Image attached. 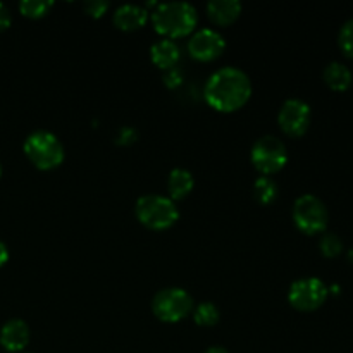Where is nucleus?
Masks as SVG:
<instances>
[{
    "label": "nucleus",
    "mask_w": 353,
    "mask_h": 353,
    "mask_svg": "<svg viewBox=\"0 0 353 353\" xmlns=\"http://www.w3.org/2000/svg\"><path fill=\"white\" fill-rule=\"evenodd\" d=\"M250 78L238 68H223L214 72L205 85V100L219 112H233L248 102Z\"/></svg>",
    "instance_id": "nucleus-1"
},
{
    "label": "nucleus",
    "mask_w": 353,
    "mask_h": 353,
    "mask_svg": "<svg viewBox=\"0 0 353 353\" xmlns=\"http://www.w3.org/2000/svg\"><path fill=\"white\" fill-rule=\"evenodd\" d=\"M157 33L171 38H181L192 33L199 23L196 9L188 2H168L159 3L157 9L152 14Z\"/></svg>",
    "instance_id": "nucleus-2"
},
{
    "label": "nucleus",
    "mask_w": 353,
    "mask_h": 353,
    "mask_svg": "<svg viewBox=\"0 0 353 353\" xmlns=\"http://www.w3.org/2000/svg\"><path fill=\"white\" fill-rule=\"evenodd\" d=\"M24 154L41 171H48L64 161V147L61 140L50 131H34L24 141Z\"/></svg>",
    "instance_id": "nucleus-3"
},
{
    "label": "nucleus",
    "mask_w": 353,
    "mask_h": 353,
    "mask_svg": "<svg viewBox=\"0 0 353 353\" xmlns=\"http://www.w3.org/2000/svg\"><path fill=\"white\" fill-rule=\"evenodd\" d=\"M137 217L143 226L150 230H168L178 221L179 212L171 199L162 195H143L138 199Z\"/></svg>",
    "instance_id": "nucleus-4"
},
{
    "label": "nucleus",
    "mask_w": 353,
    "mask_h": 353,
    "mask_svg": "<svg viewBox=\"0 0 353 353\" xmlns=\"http://www.w3.org/2000/svg\"><path fill=\"white\" fill-rule=\"evenodd\" d=\"M288 162L285 143L272 134L259 138L252 147V164L262 174H274L281 171Z\"/></svg>",
    "instance_id": "nucleus-5"
},
{
    "label": "nucleus",
    "mask_w": 353,
    "mask_h": 353,
    "mask_svg": "<svg viewBox=\"0 0 353 353\" xmlns=\"http://www.w3.org/2000/svg\"><path fill=\"white\" fill-rule=\"evenodd\" d=\"M192 296L181 288L161 290L152 300V310L164 323H178L185 319L192 312Z\"/></svg>",
    "instance_id": "nucleus-6"
},
{
    "label": "nucleus",
    "mask_w": 353,
    "mask_h": 353,
    "mask_svg": "<svg viewBox=\"0 0 353 353\" xmlns=\"http://www.w3.org/2000/svg\"><path fill=\"white\" fill-rule=\"evenodd\" d=\"M327 219L330 214L323 200L314 195H303L296 199L293 205V221L300 231L305 234L321 233L326 230Z\"/></svg>",
    "instance_id": "nucleus-7"
},
{
    "label": "nucleus",
    "mask_w": 353,
    "mask_h": 353,
    "mask_svg": "<svg viewBox=\"0 0 353 353\" xmlns=\"http://www.w3.org/2000/svg\"><path fill=\"white\" fill-rule=\"evenodd\" d=\"M327 296V286L317 278L296 279L288 292V300L296 310L310 312L319 309Z\"/></svg>",
    "instance_id": "nucleus-8"
},
{
    "label": "nucleus",
    "mask_w": 353,
    "mask_h": 353,
    "mask_svg": "<svg viewBox=\"0 0 353 353\" xmlns=\"http://www.w3.org/2000/svg\"><path fill=\"white\" fill-rule=\"evenodd\" d=\"M310 117H312V112H310L309 103L300 99H290L283 103L279 110V128L288 137H302L309 130Z\"/></svg>",
    "instance_id": "nucleus-9"
},
{
    "label": "nucleus",
    "mask_w": 353,
    "mask_h": 353,
    "mask_svg": "<svg viewBox=\"0 0 353 353\" xmlns=\"http://www.w3.org/2000/svg\"><path fill=\"white\" fill-rule=\"evenodd\" d=\"M224 48H226V41H224L223 34L217 33L216 30H210V28L199 30L188 41L190 55L202 62L217 59L223 54Z\"/></svg>",
    "instance_id": "nucleus-10"
},
{
    "label": "nucleus",
    "mask_w": 353,
    "mask_h": 353,
    "mask_svg": "<svg viewBox=\"0 0 353 353\" xmlns=\"http://www.w3.org/2000/svg\"><path fill=\"white\" fill-rule=\"evenodd\" d=\"M30 343V326L21 319H10L0 330V345L7 352H21Z\"/></svg>",
    "instance_id": "nucleus-11"
},
{
    "label": "nucleus",
    "mask_w": 353,
    "mask_h": 353,
    "mask_svg": "<svg viewBox=\"0 0 353 353\" xmlns=\"http://www.w3.org/2000/svg\"><path fill=\"white\" fill-rule=\"evenodd\" d=\"M148 19L145 7L137 3H124L114 12V24L123 31H134L143 26Z\"/></svg>",
    "instance_id": "nucleus-12"
},
{
    "label": "nucleus",
    "mask_w": 353,
    "mask_h": 353,
    "mask_svg": "<svg viewBox=\"0 0 353 353\" xmlns=\"http://www.w3.org/2000/svg\"><path fill=\"white\" fill-rule=\"evenodd\" d=\"M241 12V3L238 0H212L207 3V14L212 23L219 26H228L234 23Z\"/></svg>",
    "instance_id": "nucleus-13"
},
{
    "label": "nucleus",
    "mask_w": 353,
    "mask_h": 353,
    "mask_svg": "<svg viewBox=\"0 0 353 353\" xmlns=\"http://www.w3.org/2000/svg\"><path fill=\"white\" fill-rule=\"evenodd\" d=\"M150 55L155 65H159L161 69H172L176 62L179 61L181 54H179V47L176 45V41L164 38V40H159L152 45Z\"/></svg>",
    "instance_id": "nucleus-14"
},
{
    "label": "nucleus",
    "mask_w": 353,
    "mask_h": 353,
    "mask_svg": "<svg viewBox=\"0 0 353 353\" xmlns=\"http://www.w3.org/2000/svg\"><path fill=\"white\" fill-rule=\"evenodd\" d=\"M323 78L330 88L336 90V92H343L352 85V72L341 62H331L326 65L323 72Z\"/></svg>",
    "instance_id": "nucleus-15"
},
{
    "label": "nucleus",
    "mask_w": 353,
    "mask_h": 353,
    "mask_svg": "<svg viewBox=\"0 0 353 353\" xmlns=\"http://www.w3.org/2000/svg\"><path fill=\"white\" fill-rule=\"evenodd\" d=\"M193 176L186 169H172L168 179V188L172 199H185L193 190Z\"/></svg>",
    "instance_id": "nucleus-16"
},
{
    "label": "nucleus",
    "mask_w": 353,
    "mask_h": 353,
    "mask_svg": "<svg viewBox=\"0 0 353 353\" xmlns=\"http://www.w3.org/2000/svg\"><path fill=\"white\" fill-rule=\"evenodd\" d=\"M254 196L262 205H269L278 196V185L268 176H262L254 183Z\"/></svg>",
    "instance_id": "nucleus-17"
},
{
    "label": "nucleus",
    "mask_w": 353,
    "mask_h": 353,
    "mask_svg": "<svg viewBox=\"0 0 353 353\" xmlns=\"http://www.w3.org/2000/svg\"><path fill=\"white\" fill-rule=\"evenodd\" d=\"M193 319L199 326H214L219 321V309L212 302H202L193 312Z\"/></svg>",
    "instance_id": "nucleus-18"
},
{
    "label": "nucleus",
    "mask_w": 353,
    "mask_h": 353,
    "mask_svg": "<svg viewBox=\"0 0 353 353\" xmlns=\"http://www.w3.org/2000/svg\"><path fill=\"white\" fill-rule=\"evenodd\" d=\"M52 7L50 0H21L19 10L23 16L26 17H41L47 14V10Z\"/></svg>",
    "instance_id": "nucleus-19"
},
{
    "label": "nucleus",
    "mask_w": 353,
    "mask_h": 353,
    "mask_svg": "<svg viewBox=\"0 0 353 353\" xmlns=\"http://www.w3.org/2000/svg\"><path fill=\"white\" fill-rule=\"evenodd\" d=\"M321 252H323L324 257H338V255L341 254V250H343V241H341V238L338 236V234L334 233H326L323 238H321Z\"/></svg>",
    "instance_id": "nucleus-20"
},
{
    "label": "nucleus",
    "mask_w": 353,
    "mask_h": 353,
    "mask_svg": "<svg viewBox=\"0 0 353 353\" xmlns=\"http://www.w3.org/2000/svg\"><path fill=\"white\" fill-rule=\"evenodd\" d=\"M338 43L348 57H353V19H348L341 26L340 34H338Z\"/></svg>",
    "instance_id": "nucleus-21"
},
{
    "label": "nucleus",
    "mask_w": 353,
    "mask_h": 353,
    "mask_svg": "<svg viewBox=\"0 0 353 353\" xmlns=\"http://www.w3.org/2000/svg\"><path fill=\"white\" fill-rule=\"evenodd\" d=\"M83 9H85L88 16L102 17L107 12V9H109V2H105V0H86Z\"/></svg>",
    "instance_id": "nucleus-22"
},
{
    "label": "nucleus",
    "mask_w": 353,
    "mask_h": 353,
    "mask_svg": "<svg viewBox=\"0 0 353 353\" xmlns=\"http://www.w3.org/2000/svg\"><path fill=\"white\" fill-rule=\"evenodd\" d=\"M12 23V16H10V10L6 3L0 2V31L7 30Z\"/></svg>",
    "instance_id": "nucleus-23"
},
{
    "label": "nucleus",
    "mask_w": 353,
    "mask_h": 353,
    "mask_svg": "<svg viewBox=\"0 0 353 353\" xmlns=\"http://www.w3.org/2000/svg\"><path fill=\"white\" fill-rule=\"evenodd\" d=\"M137 140V131L133 128H121L119 131V141L121 143H131Z\"/></svg>",
    "instance_id": "nucleus-24"
},
{
    "label": "nucleus",
    "mask_w": 353,
    "mask_h": 353,
    "mask_svg": "<svg viewBox=\"0 0 353 353\" xmlns=\"http://www.w3.org/2000/svg\"><path fill=\"white\" fill-rule=\"evenodd\" d=\"M7 261H9V248L0 240V268H3L7 264Z\"/></svg>",
    "instance_id": "nucleus-25"
},
{
    "label": "nucleus",
    "mask_w": 353,
    "mask_h": 353,
    "mask_svg": "<svg viewBox=\"0 0 353 353\" xmlns=\"http://www.w3.org/2000/svg\"><path fill=\"white\" fill-rule=\"evenodd\" d=\"M203 353H230V352H228L226 348H223V347H210V348H207V350Z\"/></svg>",
    "instance_id": "nucleus-26"
},
{
    "label": "nucleus",
    "mask_w": 353,
    "mask_h": 353,
    "mask_svg": "<svg viewBox=\"0 0 353 353\" xmlns=\"http://www.w3.org/2000/svg\"><path fill=\"white\" fill-rule=\"evenodd\" d=\"M348 257H350V259H352V261H353V250L350 252V254H348Z\"/></svg>",
    "instance_id": "nucleus-27"
},
{
    "label": "nucleus",
    "mask_w": 353,
    "mask_h": 353,
    "mask_svg": "<svg viewBox=\"0 0 353 353\" xmlns=\"http://www.w3.org/2000/svg\"><path fill=\"white\" fill-rule=\"evenodd\" d=\"M0 174H2V165H0Z\"/></svg>",
    "instance_id": "nucleus-28"
}]
</instances>
